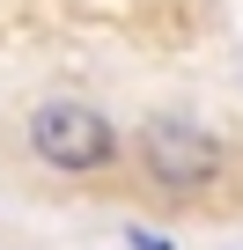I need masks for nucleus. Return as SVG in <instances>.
<instances>
[{
  "label": "nucleus",
  "instance_id": "1",
  "mask_svg": "<svg viewBox=\"0 0 243 250\" xmlns=\"http://www.w3.org/2000/svg\"><path fill=\"white\" fill-rule=\"evenodd\" d=\"M30 147H37V162H52V169H103V162L118 155V133H110L103 110H88V103H74V96H52V103L30 110Z\"/></svg>",
  "mask_w": 243,
  "mask_h": 250
},
{
  "label": "nucleus",
  "instance_id": "2",
  "mask_svg": "<svg viewBox=\"0 0 243 250\" xmlns=\"http://www.w3.org/2000/svg\"><path fill=\"white\" fill-rule=\"evenodd\" d=\"M140 162H148L155 184H170V191H199V184L221 177L228 155H221L214 133H199V125H184V118H155L148 133H140Z\"/></svg>",
  "mask_w": 243,
  "mask_h": 250
},
{
  "label": "nucleus",
  "instance_id": "3",
  "mask_svg": "<svg viewBox=\"0 0 243 250\" xmlns=\"http://www.w3.org/2000/svg\"><path fill=\"white\" fill-rule=\"evenodd\" d=\"M126 243H133V250H170V243H162L155 228H126Z\"/></svg>",
  "mask_w": 243,
  "mask_h": 250
}]
</instances>
